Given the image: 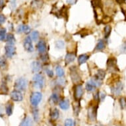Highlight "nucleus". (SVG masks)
I'll use <instances>...</instances> for the list:
<instances>
[{
    "mask_svg": "<svg viewBox=\"0 0 126 126\" xmlns=\"http://www.w3.org/2000/svg\"><path fill=\"white\" fill-rule=\"evenodd\" d=\"M73 112L75 116H77L80 112V104L79 101H75L74 103H73Z\"/></svg>",
    "mask_w": 126,
    "mask_h": 126,
    "instance_id": "23",
    "label": "nucleus"
},
{
    "mask_svg": "<svg viewBox=\"0 0 126 126\" xmlns=\"http://www.w3.org/2000/svg\"><path fill=\"white\" fill-rule=\"evenodd\" d=\"M5 40H6L7 42L8 43V44H10V45H14V44L15 43V41H16V40L14 37V35L12 34H8L6 36Z\"/></svg>",
    "mask_w": 126,
    "mask_h": 126,
    "instance_id": "24",
    "label": "nucleus"
},
{
    "mask_svg": "<svg viewBox=\"0 0 126 126\" xmlns=\"http://www.w3.org/2000/svg\"><path fill=\"white\" fill-rule=\"evenodd\" d=\"M106 76V72L105 71L102 70V69H99L97 71V72L96 73L94 76L93 77V79L96 80V81H98L100 83H102V81L103 79L105 78Z\"/></svg>",
    "mask_w": 126,
    "mask_h": 126,
    "instance_id": "12",
    "label": "nucleus"
},
{
    "mask_svg": "<svg viewBox=\"0 0 126 126\" xmlns=\"http://www.w3.org/2000/svg\"><path fill=\"white\" fill-rule=\"evenodd\" d=\"M119 102H120V105L121 108L124 109L126 107V98L124 97V96H122L120 98Z\"/></svg>",
    "mask_w": 126,
    "mask_h": 126,
    "instance_id": "33",
    "label": "nucleus"
},
{
    "mask_svg": "<svg viewBox=\"0 0 126 126\" xmlns=\"http://www.w3.org/2000/svg\"><path fill=\"white\" fill-rule=\"evenodd\" d=\"M60 116V112L57 108H54L50 112V118L52 121H56L59 118Z\"/></svg>",
    "mask_w": 126,
    "mask_h": 126,
    "instance_id": "20",
    "label": "nucleus"
},
{
    "mask_svg": "<svg viewBox=\"0 0 126 126\" xmlns=\"http://www.w3.org/2000/svg\"><path fill=\"white\" fill-rule=\"evenodd\" d=\"M90 58V56H89L88 54H81L79 56L78 58V63L79 65H82L83 63H85V62H87V60H89Z\"/></svg>",
    "mask_w": 126,
    "mask_h": 126,
    "instance_id": "21",
    "label": "nucleus"
},
{
    "mask_svg": "<svg viewBox=\"0 0 126 126\" xmlns=\"http://www.w3.org/2000/svg\"><path fill=\"white\" fill-rule=\"evenodd\" d=\"M98 87V85H96V83L94 82V81L93 80V79H91L90 81H89L86 83L85 85V89L89 92H93Z\"/></svg>",
    "mask_w": 126,
    "mask_h": 126,
    "instance_id": "13",
    "label": "nucleus"
},
{
    "mask_svg": "<svg viewBox=\"0 0 126 126\" xmlns=\"http://www.w3.org/2000/svg\"><path fill=\"white\" fill-rule=\"evenodd\" d=\"M7 67V60L3 57H0V69H5Z\"/></svg>",
    "mask_w": 126,
    "mask_h": 126,
    "instance_id": "30",
    "label": "nucleus"
},
{
    "mask_svg": "<svg viewBox=\"0 0 126 126\" xmlns=\"http://www.w3.org/2000/svg\"><path fill=\"white\" fill-rule=\"evenodd\" d=\"M24 48L28 52H32L34 51V46L31 36H27L24 40Z\"/></svg>",
    "mask_w": 126,
    "mask_h": 126,
    "instance_id": "9",
    "label": "nucleus"
},
{
    "mask_svg": "<svg viewBox=\"0 0 126 126\" xmlns=\"http://www.w3.org/2000/svg\"><path fill=\"white\" fill-rule=\"evenodd\" d=\"M33 116L34 118V120H35L36 122L38 121V118H39V113H38V110H34Z\"/></svg>",
    "mask_w": 126,
    "mask_h": 126,
    "instance_id": "36",
    "label": "nucleus"
},
{
    "mask_svg": "<svg viewBox=\"0 0 126 126\" xmlns=\"http://www.w3.org/2000/svg\"><path fill=\"white\" fill-rule=\"evenodd\" d=\"M123 89H124V85H123L121 81H118V82H116L115 85L112 87L111 91H112V93L114 95L118 96L121 94V93L123 91Z\"/></svg>",
    "mask_w": 126,
    "mask_h": 126,
    "instance_id": "8",
    "label": "nucleus"
},
{
    "mask_svg": "<svg viewBox=\"0 0 126 126\" xmlns=\"http://www.w3.org/2000/svg\"><path fill=\"white\" fill-rule=\"evenodd\" d=\"M59 106L63 110H67L69 108V101L67 99H62L59 102Z\"/></svg>",
    "mask_w": 126,
    "mask_h": 126,
    "instance_id": "18",
    "label": "nucleus"
},
{
    "mask_svg": "<svg viewBox=\"0 0 126 126\" xmlns=\"http://www.w3.org/2000/svg\"><path fill=\"white\" fill-rule=\"evenodd\" d=\"M27 81L25 78H19L15 81L14 84V88L15 90L19 91H25L27 89Z\"/></svg>",
    "mask_w": 126,
    "mask_h": 126,
    "instance_id": "3",
    "label": "nucleus"
},
{
    "mask_svg": "<svg viewBox=\"0 0 126 126\" xmlns=\"http://www.w3.org/2000/svg\"><path fill=\"white\" fill-rule=\"evenodd\" d=\"M51 100L54 104H57L60 100V96L58 93H53L51 96Z\"/></svg>",
    "mask_w": 126,
    "mask_h": 126,
    "instance_id": "31",
    "label": "nucleus"
},
{
    "mask_svg": "<svg viewBox=\"0 0 126 126\" xmlns=\"http://www.w3.org/2000/svg\"><path fill=\"white\" fill-rule=\"evenodd\" d=\"M84 94V89L83 86L80 84L75 85L74 89H73V96L74 99L76 101H79L83 96Z\"/></svg>",
    "mask_w": 126,
    "mask_h": 126,
    "instance_id": "5",
    "label": "nucleus"
},
{
    "mask_svg": "<svg viewBox=\"0 0 126 126\" xmlns=\"http://www.w3.org/2000/svg\"><path fill=\"white\" fill-rule=\"evenodd\" d=\"M6 38V29L4 28L0 29V41H3Z\"/></svg>",
    "mask_w": 126,
    "mask_h": 126,
    "instance_id": "32",
    "label": "nucleus"
},
{
    "mask_svg": "<svg viewBox=\"0 0 126 126\" xmlns=\"http://www.w3.org/2000/svg\"><path fill=\"white\" fill-rule=\"evenodd\" d=\"M76 58V54L75 53H67L66 56L65 57V64H69L73 62H74Z\"/></svg>",
    "mask_w": 126,
    "mask_h": 126,
    "instance_id": "15",
    "label": "nucleus"
},
{
    "mask_svg": "<svg viewBox=\"0 0 126 126\" xmlns=\"http://www.w3.org/2000/svg\"><path fill=\"white\" fill-rule=\"evenodd\" d=\"M42 98V94L40 92H34L31 94L30 96V102L33 106H37L41 102Z\"/></svg>",
    "mask_w": 126,
    "mask_h": 126,
    "instance_id": "4",
    "label": "nucleus"
},
{
    "mask_svg": "<svg viewBox=\"0 0 126 126\" xmlns=\"http://www.w3.org/2000/svg\"><path fill=\"white\" fill-rule=\"evenodd\" d=\"M56 73L57 76L59 77H62L64 76L65 75V71L63 69L60 65L56 67Z\"/></svg>",
    "mask_w": 126,
    "mask_h": 126,
    "instance_id": "25",
    "label": "nucleus"
},
{
    "mask_svg": "<svg viewBox=\"0 0 126 126\" xmlns=\"http://www.w3.org/2000/svg\"><path fill=\"white\" fill-rule=\"evenodd\" d=\"M65 126H75L74 121L71 118L67 119L65 121Z\"/></svg>",
    "mask_w": 126,
    "mask_h": 126,
    "instance_id": "34",
    "label": "nucleus"
},
{
    "mask_svg": "<svg viewBox=\"0 0 126 126\" xmlns=\"http://www.w3.org/2000/svg\"><path fill=\"white\" fill-rule=\"evenodd\" d=\"M69 72H70V77L72 82L75 85H77L81 81V76L78 71V69L76 66L71 67L69 69Z\"/></svg>",
    "mask_w": 126,
    "mask_h": 126,
    "instance_id": "2",
    "label": "nucleus"
},
{
    "mask_svg": "<svg viewBox=\"0 0 126 126\" xmlns=\"http://www.w3.org/2000/svg\"><path fill=\"white\" fill-rule=\"evenodd\" d=\"M32 82H33L34 87H35L36 89H42L44 86V83H45L44 77L43 76V75L40 73H36L34 76Z\"/></svg>",
    "mask_w": 126,
    "mask_h": 126,
    "instance_id": "1",
    "label": "nucleus"
},
{
    "mask_svg": "<svg viewBox=\"0 0 126 126\" xmlns=\"http://www.w3.org/2000/svg\"><path fill=\"white\" fill-rule=\"evenodd\" d=\"M111 31H112V27L110 25H106L104 27V37L105 38H108L111 34Z\"/></svg>",
    "mask_w": 126,
    "mask_h": 126,
    "instance_id": "27",
    "label": "nucleus"
},
{
    "mask_svg": "<svg viewBox=\"0 0 126 126\" xmlns=\"http://www.w3.org/2000/svg\"><path fill=\"white\" fill-rule=\"evenodd\" d=\"M3 6V0H0V7Z\"/></svg>",
    "mask_w": 126,
    "mask_h": 126,
    "instance_id": "43",
    "label": "nucleus"
},
{
    "mask_svg": "<svg viewBox=\"0 0 126 126\" xmlns=\"http://www.w3.org/2000/svg\"><path fill=\"white\" fill-rule=\"evenodd\" d=\"M39 32L36 31H32L31 34V38L32 40H33V41H37L38 38H39Z\"/></svg>",
    "mask_w": 126,
    "mask_h": 126,
    "instance_id": "28",
    "label": "nucleus"
},
{
    "mask_svg": "<svg viewBox=\"0 0 126 126\" xmlns=\"http://www.w3.org/2000/svg\"><path fill=\"white\" fill-rule=\"evenodd\" d=\"M31 5L35 8H39L42 5V0H33L31 3Z\"/></svg>",
    "mask_w": 126,
    "mask_h": 126,
    "instance_id": "29",
    "label": "nucleus"
},
{
    "mask_svg": "<svg viewBox=\"0 0 126 126\" xmlns=\"http://www.w3.org/2000/svg\"><path fill=\"white\" fill-rule=\"evenodd\" d=\"M0 116H3V112H2V108L0 106Z\"/></svg>",
    "mask_w": 126,
    "mask_h": 126,
    "instance_id": "42",
    "label": "nucleus"
},
{
    "mask_svg": "<svg viewBox=\"0 0 126 126\" xmlns=\"http://www.w3.org/2000/svg\"><path fill=\"white\" fill-rule=\"evenodd\" d=\"M65 46V44L63 42V41H62V40H58L56 42V46L58 49H62V48H63Z\"/></svg>",
    "mask_w": 126,
    "mask_h": 126,
    "instance_id": "35",
    "label": "nucleus"
},
{
    "mask_svg": "<svg viewBox=\"0 0 126 126\" xmlns=\"http://www.w3.org/2000/svg\"><path fill=\"white\" fill-rule=\"evenodd\" d=\"M36 48H37L38 52H40V54H43L46 52L47 46H46V44L44 40H40L39 42H38L37 44H36Z\"/></svg>",
    "mask_w": 126,
    "mask_h": 126,
    "instance_id": "14",
    "label": "nucleus"
},
{
    "mask_svg": "<svg viewBox=\"0 0 126 126\" xmlns=\"http://www.w3.org/2000/svg\"><path fill=\"white\" fill-rule=\"evenodd\" d=\"M11 98L13 101L20 102L23 100V96L21 93V91L15 90V91H12L11 93Z\"/></svg>",
    "mask_w": 126,
    "mask_h": 126,
    "instance_id": "10",
    "label": "nucleus"
},
{
    "mask_svg": "<svg viewBox=\"0 0 126 126\" xmlns=\"http://www.w3.org/2000/svg\"><path fill=\"white\" fill-rule=\"evenodd\" d=\"M97 106L93 105L91 106L88 109V118L91 122H94L96 118V114H97Z\"/></svg>",
    "mask_w": 126,
    "mask_h": 126,
    "instance_id": "7",
    "label": "nucleus"
},
{
    "mask_svg": "<svg viewBox=\"0 0 126 126\" xmlns=\"http://www.w3.org/2000/svg\"><path fill=\"white\" fill-rule=\"evenodd\" d=\"M13 110V106L11 103L7 104L5 106V112L8 116H10L12 114Z\"/></svg>",
    "mask_w": 126,
    "mask_h": 126,
    "instance_id": "26",
    "label": "nucleus"
},
{
    "mask_svg": "<svg viewBox=\"0 0 126 126\" xmlns=\"http://www.w3.org/2000/svg\"><path fill=\"white\" fill-rule=\"evenodd\" d=\"M31 69L32 71L34 73H38L41 69V64L38 62H33L31 63Z\"/></svg>",
    "mask_w": 126,
    "mask_h": 126,
    "instance_id": "16",
    "label": "nucleus"
},
{
    "mask_svg": "<svg viewBox=\"0 0 126 126\" xmlns=\"http://www.w3.org/2000/svg\"><path fill=\"white\" fill-rule=\"evenodd\" d=\"M17 32H24V33L29 34L31 32V28L26 25H19L17 28Z\"/></svg>",
    "mask_w": 126,
    "mask_h": 126,
    "instance_id": "17",
    "label": "nucleus"
},
{
    "mask_svg": "<svg viewBox=\"0 0 126 126\" xmlns=\"http://www.w3.org/2000/svg\"><path fill=\"white\" fill-rule=\"evenodd\" d=\"M6 21V18L3 14H0V25L5 23V21Z\"/></svg>",
    "mask_w": 126,
    "mask_h": 126,
    "instance_id": "40",
    "label": "nucleus"
},
{
    "mask_svg": "<svg viewBox=\"0 0 126 126\" xmlns=\"http://www.w3.org/2000/svg\"></svg>",
    "mask_w": 126,
    "mask_h": 126,
    "instance_id": "44",
    "label": "nucleus"
},
{
    "mask_svg": "<svg viewBox=\"0 0 126 126\" xmlns=\"http://www.w3.org/2000/svg\"><path fill=\"white\" fill-rule=\"evenodd\" d=\"M46 72L48 75V76L50 77V78H52L54 77V72H53V71L50 69H46Z\"/></svg>",
    "mask_w": 126,
    "mask_h": 126,
    "instance_id": "38",
    "label": "nucleus"
},
{
    "mask_svg": "<svg viewBox=\"0 0 126 126\" xmlns=\"http://www.w3.org/2000/svg\"><path fill=\"white\" fill-rule=\"evenodd\" d=\"M107 69L112 73H116L118 71V68L116 63V60L114 57L110 58L107 61Z\"/></svg>",
    "mask_w": 126,
    "mask_h": 126,
    "instance_id": "6",
    "label": "nucleus"
},
{
    "mask_svg": "<svg viewBox=\"0 0 126 126\" xmlns=\"http://www.w3.org/2000/svg\"><path fill=\"white\" fill-rule=\"evenodd\" d=\"M105 42L103 40H100L98 42L96 46L95 51H102L105 48Z\"/></svg>",
    "mask_w": 126,
    "mask_h": 126,
    "instance_id": "22",
    "label": "nucleus"
},
{
    "mask_svg": "<svg viewBox=\"0 0 126 126\" xmlns=\"http://www.w3.org/2000/svg\"><path fill=\"white\" fill-rule=\"evenodd\" d=\"M106 98V94L102 93V92H99V101H103Z\"/></svg>",
    "mask_w": 126,
    "mask_h": 126,
    "instance_id": "39",
    "label": "nucleus"
},
{
    "mask_svg": "<svg viewBox=\"0 0 126 126\" xmlns=\"http://www.w3.org/2000/svg\"><path fill=\"white\" fill-rule=\"evenodd\" d=\"M5 55L8 58H12L16 52V48L14 45H10V44H7L5 47Z\"/></svg>",
    "mask_w": 126,
    "mask_h": 126,
    "instance_id": "11",
    "label": "nucleus"
},
{
    "mask_svg": "<svg viewBox=\"0 0 126 126\" xmlns=\"http://www.w3.org/2000/svg\"><path fill=\"white\" fill-rule=\"evenodd\" d=\"M33 126V122L31 118L27 116L25 117V119L22 121L19 126Z\"/></svg>",
    "mask_w": 126,
    "mask_h": 126,
    "instance_id": "19",
    "label": "nucleus"
},
{
    "mask_svg": "<svg viewBox=\"0 0 126 126\" xmlns=\"http://www.w3.org/2000/svg\"><path fill=\"white\" fill-rule=\"evenodd\" d=\"M76 1L77 0H67V2L69 5H74Z\"/></svg>",
    "mask_w": 126,
    "mask_h": 126,
    "instance_id": "41",
    "label": "nucleus"
},
{
    "mask_svg": "<svg viewBox=\"0 0 126 126\" xmlns=\"http://www.w3.org/2000/svg\"><path fill=\"white\" fill-rule=\"evenodd\" d=\"M120 51L122 53L126 54V40L124 42L123 44L121 46V48H120Z\"/></svg>",
    "mask_w": 126,
    "mask_h": 126,
    "instance_id": "37",
    "label": "nucleus"
}]
</instances>
